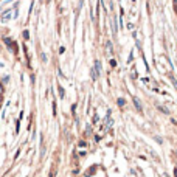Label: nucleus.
Masks as SVG:
<instances>
[{
  "label": "nucleus",
  "instance_id": "f257e3e1",
  "mask_svg": "<svg viewBox=\"0 0 177 177\" xmlns=\"http://www.w3.org/2000/svg\"><path fill=\"white\" fill-rule=\"evenodd\" d=\"M99 72H101V64H99V61H96L95 62V72H93V79H96L98 76H99Z\"/></svg>",
  "mask_w": 177,
  "mask_h": 177
},
{
  "label": "nucleus",
  "instance_id": "20e7f679",
  "mask_svg": "<svg viewBox=\"0 0 177 177\" xmlns=\"http://www.w3.org/2000/svg\"><path fill=\"white\" fill-rule=\"evenodd\" d=\"M107 51L112 53V44H110V42H107Z\"/></svg>",
  "mask_w": 177,
  "mask_h": 177
},
{
  "label": "nucleus",
  "instance_id": "39448f33",
  "mask_svg": "<svg viewBox=\"0 0 177 177\" xmlns=\"http://www.w3.org/2000/svg\"><path fill=\"white\" fill-rule=\"evenodd\" d=\"M171 81H172V84H174V87L177 89V81H175V78H174V76H171Z\"/></svg>",
  "mask_w": 177,
  "mask_h": 177
},
{
  "label": "nucleus",
  "instance_id": "f03ea898",
  "mask_svg": "<svg viewBox=\"0 0 177 177\" xmlns=\"http://www.w3.org/2000/svg\"><path fill=\"white\" fill-rule=\"evenodd\" d=\"M132 101H134V104H135L137 110H140V112H142L143 109H142V104H140V101H138V98H132Z\"/></svg>",
  "mask_w": 177,
  "mask_h": 177
},
{
  "label": "nucleus",
  "instance_id": "6e6552de",
  "mask_svg": "<svg viewBox=\"0 0 177 177\" xmlns=\"http://www.w3.org/2000/svg\"><path fill=\"white\" fill-rule=\"evenodd\" d=\"M0 92H2V86H0Z\"/></svg>",
  "mask_w": 177,
  "mask_h": 177
},
{
  "label": "nucleus",
  "instance_id": "423d86ee",
  "mask_svg": "<svg viewBox=\"0 0 177 177\" xmlns=\"http://www.w3.org/2000/svg\"><path fill=\"white\" fill-rule=\"evenodd\" d=\"M59 93H61V96H64V89L62 87H59Z\"/></svg>",
  "mask_w": 177,
  "mask_h": 177
},
{
  "label": "nucleus",
  "instance_id": "7ed1b4c3",
  "mask_svg": "<svg viewBox=\"0 0 177 177\" xmlns=\"http://www.w3.org/2000/svg\"><path fill=\"white\" fill-rule=\"evenodd\" d=\"M9 17H11V13H9V11H6V13H5V14L2 16V20H3V22H6Z\"/></svg>",
  "mask_w": 177,
  "mask_h": 177
},
{
  "label": "nucleus",
  "instance_id": "0eeeda50",
  "mask_svg": "<svg viewBox=\"0 0 177 177\" xmlns=\"http://www.w3.org/2000/svg\"><path fill=\"white\" fill-rule=\"evenodd\" d=\"M175 9H177V2H175Z\"/></svg>",
  "mask_w": 177,
  "mask_h": 177
},
{
  "label": "nucleus",
  "instance_id": "1a4fd4ad",
  "mask_svg": "<svg viewBox=\"0 0 177 177\" xmlns=\"http://www.w3.org/2000/svg\"><path fill=\"white\" fill-rule=\"evenodd\" d=\"M175 154H177V151H175Z\"/></svg>",
  "mask_w": 177,
  "mask_h": 177
}]
</instances>
